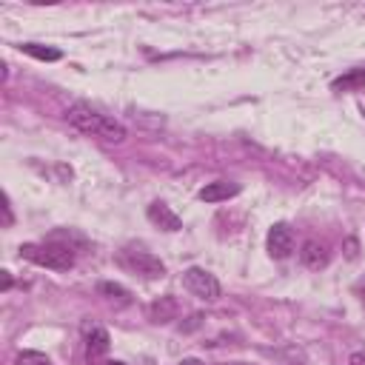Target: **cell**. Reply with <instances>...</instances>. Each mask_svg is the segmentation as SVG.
I'll use <instances>...</instances> for the list:
<instances>
[{
    "label": "cell",
    "instance_id": "1",
    "mask_svg": "<svg viewBox=\"0 0 365 365\" xmlns=\"http://www.w3.org/2000/svg\"><path fill=\"white\" fill-rule=\"evenodd\" d=\"M66 120H68V125L77 128L80 134L100 137V140H106V143H123L125 134H128L123 123H117L114 117L100 114L97 108H91V106H86V103H74V106H68Z\"/></svg>",
    "mask_w": 365,
    "mask_h": 365
},
{
    "label": "cell",
    "instance_id": "2",
    "mask_svg": "<svg viewBox=\"0 0 365 365\" xmlns=\"http://www.w3.org/2000/svg\"><path fill=\"white\" fill-rule=\"evenodd\" d=\"M17 251H20L23 259H29L34 265H43V268H51V271H68L74 265V248L66 245V242H57V240L23 242Z\"/></svg>",
    "mask_w": 365,
    "mask_h": 365
},
{
    "label": "cell",
    "instance_id": "3",
    "mask_svg": "<svg viewBox=\"0 0 365 365\" xmlns=\"http://www.w3.org/2000/svg\"><path fill=\"white\" fill-rule=\"evenodd\" d=\"M120 265L131 274H140L145 279H160L165 277V262L160 257H154L151 251H143V248H123L120 251Z\"/></svg>",
    "mask_w": 365,
    "mask_h": 365
},
{
    "label": "cell",
    "instance_id": "4",
    "mask_svg": "<svg viewBox=\"0 0 365 365\" xmlns=\"http://www.w3.org/2000/svg\"><path fill=\"white\" fill-rule=\"evenodd\" d=\"M182 282H185V288H188V291H191L197 299H202V302H217V299H220V294H222L220 279H217L211 271L200 268V265L185 268Z\"/></svg>",
    "mask_w": 365,
    "mask_h": 365
},
{
    "label": "cell",
    "instance_id": "5",
    "mask_svg": "<svg viewBox=\"0 0 365 365\" xmlns=\"http://www.w3.org/2000/svg\"><path fill=\"white\" fill-rule=\"evenodd\" d=\"M294 231L288 222H274L271 231H268V240H265V248L271 254V259H288L294 254Z\"/></svg>",
    "mask_w": 365,
    "mask_h": 365
},
{
    "label": "cell",
    "instance_id": "6",
    "mask_svg": "<svg viewBox=\"0 0 365 365\" xmlns=\"http://www.w3.org/2000/svg\"><path fill=\"white\" fill-rule=\"evenodd\" d=\"M299 259H302L305 268L319 271V268H325V265L331 262V251H328V245L319 242V240H305L302 248H299Z\"/></svg>",
    "mask_w": 365,
    "mask_h": 365
},
{
    "label": "cell",
    "instance_id": "7",
    "mask_svg": "<svg viewBox=\"0 0 365 365\" xmlns=\"http://www.w3.org/2000/svg\"><path fill=\"white\" fill-rule=\"evenodd\" d=\"M108 348H111V336H108V331H106L103 325H91V328L86 325V359L94 362V359L106 356Z\"/></svg>",
    "mask_w": 365,
    "mask_h": 365
},
{
    "label": "cell",
    "instance_id": "8",
    "mask_svg": "<svg viewBox=\"0 0 365 365\" xmlns=\"http://www.w3.org/2000/svg\"><path fill=\"white\" fill-rule=\"evenodd\" d=\"M145 214H148V220H151L154 225H160L163 231H180V228H182V220H180L163 200H154V202L145 208Z\"/></svg>",
    "mask_w": 365,
    "mask_h": 365
},
{
    "label": "cell",
    "instance_id": "9",
    "mask_svg": "<svg viewBox=\"0 0 365 365\" xmlns=\"http://www.w3.org/2000/svg\"><path fill=\"white\" fill-rule=\"evenodd\" d=\"M237 194H240V185L228 182V180H214V182H205L200 188V200L202 202H222V200H231Z\"/></svg>",
    "mask_w": 365,
    "mask_h": 365
},
{
    "label": "cell",
    "instance_id": "10",
    "mask_svg": "<svg viewBox=\"0 0 365 365\" xmlns=\"http://www.w3.org/2000/svg\"><path fill=\"white\" fill-rule=\"evenodd\" d=\"M177 314H180V302H177L171 294H165V297H160V299H154V302L148 305V317H151V322H157V325L177 319Z\"/></svg>",
    "mask_w": 365,
    "mask_h": 365
},
{
    "label": "cell",
    "instance_id": "11",
    "mask_svg": "<svg viewBox=\"0 0 365 365\" xmlns=\"http://www.w3.org/2000/svg\"><path fill=\"white\" fill-rule=\"evenodd\" d=\"M97 297H103L106 302H111V305H117V308L131 305V291H128L125 285H120V282H111V279L97 282Z\"/></svg>",
    "mask_w": 365,
    "mask_h": 365
},
{
    "label": "cell",
    "instance_id": "12",
    "mask_svg": "<svg viewBox=\"0 0 365 365\" xmlns=\"http://www.w3.org/2000/svg\"><path fill=\"white\" fill-rule=\"evenodd\" d=\"M362 86H365V66H356V68L345 71L342 77H336V80L331 83L334 91H356V88H362Z\"/></svg>",
    "mask_w": 365,
    "mask_h": 365
},
{
    "label": "cell",
    "instance_id": "13",
    "mask_svg": "<svg viewBox=\"0 0 365 365\" xmlns=\"http://www.w3.org/2000/svg\"><path fill=\"white\" fill-rule=\"evenodd\" d=\"M20 51L34 57V60H46V63H54L63 57L60 48H51V46H40V43H20Z\"/></svg>",
    "mask_w": 365,
    "mask_h": 365
},
{
    "label": "cell",
    "instance_id": "14",
    "mask_svg": "<svg viewBox=\"0 0 365 365\" xmlns=\"http://www.w3.org/2000/svg\"><path fill=\"white\" fill-rule=\"evenodd\" d=\"M14 365H51V359L46 354H40V351H23L14 359Z\"/></svg>",
    "mask_w": 365,
    "mask_h": 365
},
{
    "label": "cell",
    "instance_id": "15",
    "mask_svg": "<svg viewBox=\"0 0 365 365\" xmlns=\"http://www.w3.org/2000/svg\"><path fill=\"white\" fill-rule=\"evenodd\" d=\"M14 217H11V205H9V197H3V225H11Z\"/></svg>",
    "mask_w": 365,
    "mask_h": 365
},
{
    "label": "cell",
    "instance_id": "16",
    "mask_svg": "<svg viewBox=\"0 0 365 365\" xmlns=\"http://www.w3.org/2000/svg\"><path fill=\"white\" fill-rule=\"evenodd\" d=\"M348 365H365V351H354L351 359H348Z\"/></svg>",
    "mask_w": 365,
    "mask_h": 365
},
{
    "label": "cell",
    "instance_id": "17",
    "mask_svg": "<svg viewBox=\"0 0 365 365\" xmlns=\"http://www.w3.org/2000/svg\"><path fill=\"white\" fill-rule=\"evenodd\" d=\"M9 288H11V274L3 271V291H9Z\"/></svg>",
    "mask_w": 365,
    "mask_h": 365
},
{
    "label": "cell",
    "instance_id": "18",
    "mask_svg": "<svg viewBox=\"0 0 365 365\" xmlns=\"http://www.w3.org/2000/svg\"><path fill=\"white\" fill-rule=\"evenodd\" d=\"M180 365H205V362H202V359H194V356H188V359H182Z\"/></svg>",
    "mask_w": 365,
    "mask_h": 365
},
{
    "label": "cell",
    "instance_id": "19",
    "mask_svg": "<svg viewBox=\"0 0 365 365\" xmlns=\"http://www.w3.org/2000/svg\"><path fill=\"white\" fill-rule=\"evenodd\" d=\"M220 365H251V362H220Z\"/></svg>",
    "mask_w": 365,
    "mask_h": 365
},
{
    "label": "cell",
    "instance_id": "20",
    "mask_svg": "<svg viewBox=\"0 0 365 365\" xmlns=\"http://www.w3.org/2000/svg\"><path fill=\"white\" fill-rule=\"evenodd\" d=\"M106 365H125V362H117V359H111V362H106Z\"/></svg>",
    "mask_w": 365,
    "mask_h": 365
},
{
    "label": "cell",
    "instance_id": "21",
    "mask_svg": "<svg viewBox=\"0 0 365 365\" xmlns=\"http://www.w3.org/2000/svg\"><path fill=\"white\" fill-rule=\"evenodd\" d=\"M362 302H365V294H362Z\"/></svg>",
    "mask_w": 365,
    "mask_h": 365
}]
</instances>
